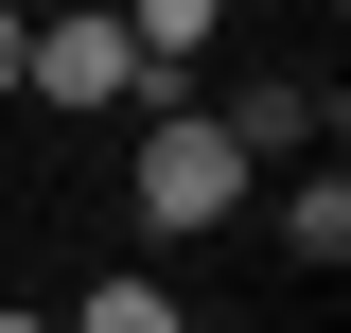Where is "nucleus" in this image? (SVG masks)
Here are the masks:
<instances>
[{
  "label": "nucleus",
  "instance_id": "nucleus-1",
  "mask_svg": "<svg viewBox=\"0 0 351 333\" xmlns=\"http://www.w3.org/2000/svg\"><path fill=\"white\" fill-rule=\"evenodd\" d=\"M246 140H228V123H158V140H141V175H123V193H141V228H158V246H176V228H228V210H246Z\"/></svg>",
  "mask_w": 351,
  "mask_h": 333
},
{
  "label": "nucleus",
  "instance_id": "nucleus-2",
  "mask_svg": "<svg viewBox=\"0 0 351 333\" xmlns=\"http://www.w3.org/2000/svg\"><path fill=\"white\" fill-rule=\"evenodd\" d=\"M18 88H36V106H141V71H123V18H36Z\"/></svg>",
  "mask_w": 351,
  "mask_h": 333
},
{
  "label": "nucleus",
  "instance_id": "nucleus-3",
  "mask_svg": "<svg viewBox=\"0 0 351 333\" xmlns=\"http://www.w3.org/2000/svg\"><path fill=\"white\" fill-rule=\"evenodd\" d=\"M281 246H299V263H351V175H299V193H281Z\"/></svg>",
  "mask_w": 351,
  "mask_h": 333
},
{
  "label": "nucleus",
  "instance_id": "nucleus-4",
  "mask_svg": "<svg viewBox=\"0 0 351 333\" xmlns=\"http://www.w3.org/2000/svg\"><path fill=\"white\" fill-rule=\"evenodd\" d=\"M71 333H176V281H141V263H123V281L71 298Z\"/></svg>",
  "mask_w": 351,
  "mask_h": 333
},
{
  "label": "nucleus",
  "instance_id": "nucleus-5",
  "mask_svg": "<svg viewBox=\"0 0 351 333\" xmlns=\"http://www.w3.org/2000/svg\"><path fill=\"white\" fill-rule=\"evenodd\" d=\"M299 123H316V88H246V106H228V140H246V158H281Z\"/></svg>",
  "mask_w": 351,
  "mask_h": 333
},
{
  "label": "nucleus",
  "instance_id": "nucleus-6",
  "mask_svg": "<svg viewBox=\"0 0 351 333\" xmlns=\"http://www.w3.org/2000/svg\"><path fill=\"white\" fill-rule=\"evenodd\" d=\"M18 53H36V18H18V0H0V88H18Z\"/></svg>",
  "mask_w": 351,
  "mask_h": 333
},
{
  "label": "nucleus",
  "instance_id": "nucleus-7",
  "mask_svg": "<svg viewBox=\"0 0 351 333\" xmlns=\"http://www.w3.org/2000/svg\"><path fill=\"white\" fill-rule=\"evenodd\" d=\"M0 333H53V316H0Z\"/></svg>",
  "mask_w": 351,
  "mask_h": 333
}]
</instances>
